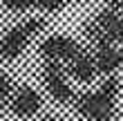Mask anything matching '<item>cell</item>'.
<instances>
[{
    "label": "cell",
    "instance_id": "1",
    "mask_svg": "<svg viewBox=\"0 0 123 121\" xmlns=\"http://www.w3.org/2000/svg\"><path fill=\"white\" fill-rule=\"evenodd\" d=\"M38 79L40 85L45 88L47 96L58 105H74L78 92L74 90V83L67 76V67L65 63L56 61H40L38 67Z\"/></svg>",
    "mask_w": 123,
    "mask_h": 121
},
{
    "label": "cell",
    "instance_id": "2",
    "mask_svg": "<svg viewBox=\"0 0 123 121\" xmlns=\"http://www.w3.org/2000/svg\"><path fill=\"white\" fill-rule=\"evenodd\" d=\"M117 103L119 101L110 99L96 88V90L78 92L74 101V110L85 121H117V110H119Z\"/></svg>",
    "mask_w": 123,
    "mask_h": 121
},
{
    "label": "cell",
    "instance_id": "3",
    "mask_svg": "<svg viewBox=\"0 0 123 121\" xmlns=\"http://www.w3.org/2000/svg\"><path fill=\"white\" fill-rule=\"evenodd\" d=\"M85 45H81L76 38L67 36V34H49V36L40 38L38 40V47H36V52H38L40 61H56V63H67L78 56Z\"/></svg>",
    "mask_w": 123,
    "mask_h": 121
},
{
    "label": "cell",
    "instance_id": "4",
    "mask_svg": "<svg viewBox=\"0 0 123 121\" xmlns=\"http://www.w3.org/2000/svg\"><path fill=\"white\" fill-rule=\"evenodd\" d=\"M43 108H45V96L38 88H34L29 83H23L20 88L16 90L13 99L9 101L7 110H9L11 117H16L20 121H29L34 117H38Z\"/></svg>",
    "mask_w": 123,
    "mask_h": 121
},
{
    "label": "cell",
    "instance_id": "5",
    "mask_svg": "<svg viewBox=\"0 0 123 121\" xmlns=\"http://www.w3.org/2000/svg\"><path fill=\"white\" fill-rule=\"evenodd\" d=\"M65 67H67V76L72 79V83H76V85H92L101 76L92 47H83L81 52H78V56H74Z\"/></svg>",
    "mask_w": 123,
    "mask_h": 121
},
{
    "label": "cell",
    "instance_id": "6",
    "mask_svg": "<svg viewBox=\"0 0 123 121\" xmlns=\"http://www.w3.org/2000/svg\"><path fill=\"white\" fill-rule=\"evenodd\" d=\"M31 38L25 34V29L20 25H13L9 29H5L2 38H0V56H2V61H18L20 56L27 52V47H29Z\"/></svg>",
    "mask_w": 123,
    "mask_h": 121
},
{
    "label": "cell",
    "instance_id": "7",
    "mask_svg": "<svg viewBox=\"0 0 123 121\" xmlns=\"http://www.w3.org/2000/svg\"><path fill=\"white\" fill-rule=\"evenodd\" d=\"M98 74L103 76H114L123 70V45H105L94 49Z\"/></svg>",
    "mask_w": 123,
    "mask_h": 121
},
{
    "label": "cell",
    "instance_id": "8",
    "mask_svg": "<svg viewBox=\"0 0 123 121\" xmlns=\"http://www.w3.org/2000/svg\"><path fill=\"white\" fill-rule=\"evenodd\" d=\"M94 18L98 20V25L105 29V34L112 38V43L117 45H123V13L121 11H114V9H98L94 13Z\"/></svg>",
    "mask_w": 123,
    "mask_h": 121
},
{
    "label": "cell",
    "instance_id": "9",
    "mask_svg": "<svg viewBox=\"0 0 123 121\" xmlns=\"http://www.w3.org/2000/svg\"><path fill=\"white\" fill-rule=\"evenodd\" d=\"M18 25L23 27L25 34L34 40V38H38V36H43V34H45V29H47V25H49V23H47V18H45V16H29V18L20 20Z\"/></svg>",
    "mask_w": 123,
    "mask_h": 121
},
{
    "label": "cell",
    "instance_id": "10",
    "mask_svg": "<svg viewBox=\"0 0 123 121\" xmlns=\"http://www.w3.org/2000/svg\"><path fill=\"white\" fill-rule=\"evenodd\" d=\"M18 88H20V85L16 83V79H13L9 72L0 74V103H2V108L9 105V101L13 99V94H16Z\"/></svg>",
    "mask_w": 123,
    "mask_h": 121
},
{
    "label": "cell",
    "instance_id": "11",
    "mask_svg": "<svg viewBox=\"0 0 123 121\" xmlns=\"http://www.w3.org/2000/svg\"><path fill=\"white\" fill-rule=\"evenodd\" d=\"M98 90L103 92V94H107L110 99L119 101L121 94H123V81L119 79V74H114V76H105V79L98 83Z\"/></svg>",
    "mask_w": 123,
    "mask_h": 121
},
{
    "label": "cell",
    "instance_id": "12",
    "mask_svg": "<svg viewBox=\"0 0 123 121\" xmlns=\"http://www.w3.org/2000/svg\"><path fill=\"white\" fill-rule=\"evenodd\" d=\"M69 0H38L36 2V9L43 11V13H58L67 7Z\"/></svg>",
    "mask_w": 123,
    "mask_h": 121
},
{
    "label": "cell",
    "instance_id": "13",
    "mask_svg": "<svg viewBox=\"0 0 123 121\" xmlns=\"http://www.w3.org/2000/svg\"><path fill=\"white\" fill-rule=\"evenodd\" d=\"M36 2H38V0H5V7L9 11L25 13V11H29V9H36Z\"/></svg>",
    "mask_w": 123,
    "mask_h": 121
},
{
    "label": "cell",
    "instance_id": "14",
    "mask_svg": "<svg viewBox=\"0 0 123 121\" xmlns=\"http://www.w3.org/2000/svg\"><path fill=\"white\" fill-rule=\"evenodd\" d=\"M107 9H114V11H121L123 9V0H103Z\"/></svg>",
    "mask_w": 123,
    "mask_h": 121
},
{
    "label": "cell",
    "instance_id": "15",
    "mask_svg": "<svg viewBox=\"0 0 123 121\" xmlns=\"http://www.w3.org/2000/svg\"><path fill=\"white\" fill-rule=\"evenodd\" d=\"M38 121H63L61 117H56V115H43Z\"/></svg>",
    "mask_w": 123,
    "mask_h": 121
},
{
    "label": "cell",
    "instance_id": "16",
    "mask_svg": "<svg viewBox=\"0 0 123 121\" xmlns=\"http://www.w3.org/2000/svg\"><path fill=\"white\" fill-rule=\"evenodd\" d=\"M76 2H83V0H76Z\"/></svg>",
    "mask_w": 123,
    "mask_h": 121
}]
</instances>
